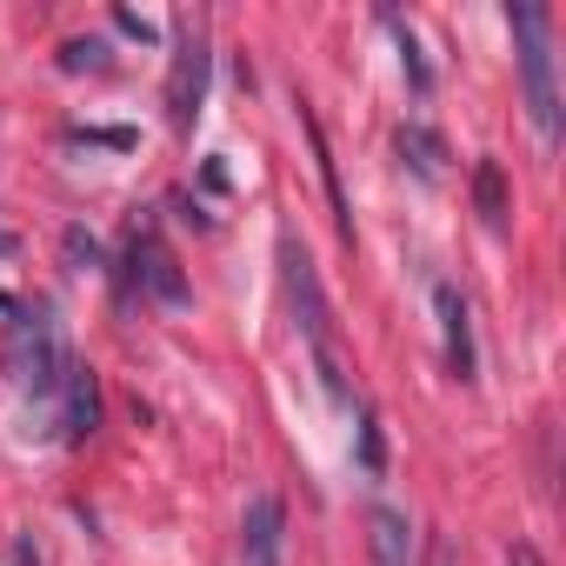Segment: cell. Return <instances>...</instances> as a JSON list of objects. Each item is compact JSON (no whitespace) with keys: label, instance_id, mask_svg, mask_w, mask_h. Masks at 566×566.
<instances>
[{"label":"cell","instance_id":"obj_1","mask_svg":"<svg viewBox=\"0 0 566 566\" xmlns=\"http://www.w3.org/2000/svg\"><path fill=\"white\" fill-rule=\"evenodd\" d=\"M280 287H287V307H294V321H301V334H307V347H314V360H321L327 394L347 400V387H340V360H334V307H327V287H321L314 253H307L294 233H280Z\"/></svg>","mask_w":566,"mask_h":566},{"label":"cell","instance_id":"obj_2","mask_svg":"<svg viewBox=\"0 0 566 566\" xmlns=\"http://www.w3.org/2000/svg\"><path fill=\"white\" fill-rule=\"evenodd\" d=\"M513 41H520V87H526V114L539 127V140H559V81H553V14L539 0L506 8Z\"/></svg>","mask_w":566,"mask_h":566},{"label":"cell","instance_id":"obj_3","mask_svg":"<svg viewBox=\"0 0 566 566\" xmlns=\"http://www.w3.org/2000/svg\"><path fill=\"white\" fill-rule=\"evenodd\" d=\"M0 360H8V374L34 400H54L61 380H67V367H74V354H67V340H61V327H54L48 307L41 314H21L14 307V327H8V340H0Z\"/></svg>","mask_w":566,"mask_h":566},{"label":"cell","instance_id":"obj_4","mask_svg":"<svg viewBox=\"0 0 566 566\" xmlns=\"http://www.w3.org/2000/svg\"><path fill=\"white\" fill-rule=\"evenodd\" d=\"M207 67H213L207 28L193 14H180L174 21V67H167V120H174V134H193V120L207 107Z\"/></svg>","mask_w":566,"mask_h":566},{"label":"cell","instance_id":"obj_5","mask_svg":"<svg viewBox=\"0 0 566 566\" xmlns=\"http://www.w3.org/2000/svg\"><path fill=\"white\" fill-rule=\"evenodd\" d=\"M127 280L140 294H154L160 307H187L193 294H187V273H180V260L167 253V240L154 233V227H140L134 240H127Z\"/></svg>","mask_w":566,"mask_h":566},{"label":"cell","instance_id":"obj_6","mask_svg":"<svg viewBox=\"0 0 566 566\" xmlns=\"http://www.w3.org/2000/svg\"><path fill=\"white\" fill-rule=\"evenodd\" d=\"M280 546H287V506L273 493H253L240 513V553L247 566H280Z\"/></svg>","mask_w":566,"mask_h":566},{"label":"cell","instance_id":"obj_7","mask_svg":"<svg viewBox=\"0 0 566 566\" xmlns=\"http://www.w3.org/2000/svg\"><path fill=\"white\" fill-rule=\"evenodd\" d=\"M61 433L81 447V440H94L101 433V374L94 367H67V380H61Z\"/></svg>","mask_w":566,"mask_h":566},{"label":"cell","instance_id":"obj_8","mask_svg":"<svg viewBox=\"0 0 566 566\" xmlns=\"http://www.w3.org/2000/svg\"><path fill=\"white\" fill-rule=\"evenodd\" d=\"M433 314H440V334H447V367L460 380H473V327H467V301H460L453 280L433 287Z\"/></svg>","mask_w":566,"mask_h":566},{"label":"cell","instance_id":"obj_9","mask_svg":"<svg viewBox=\"0 0 566 566\" xmlns=\"http://www.w3.org/2000/svg\"><path fill=\"white\" fill-rule=\"evenodd\" d=\"M367 553L374 566H413V520L400 506H367Z\"/></svg>","mask_w":566,"mask_h":566},{"label":"cell","instance_id":"obj_10","mask_svg":"<svg viewBox=\"0 0 566 566\" xmlns=\"http://www.w3.org/2000/svg\"><path fill=\"white\" fill-rule=\"evenodd\" d=\"M301 127H307V140H314V160H321V187H327V200H334V220H340V233L354 240V213H347V193H340V167H334V147H327V134H321V120H314L307 101H301Z\"/></svg>","mask_w":566,"mask_h":566},{"label":"cell","instance_id":"obj_11","mask_svg":"<svg viewBox=\"0 0 566 566\" xmlns=\"http://www.w3.org/2000/svg\"><path fill=\"white\" fill-rule=\"evenodd\" d=\"M400 160H407L420 180H440V174H447V147H440V134H433V127H420V120H413V127H400Z\"/></svg>","mask_w":566,"mask_h":566},{"label":"cell","instance_id":"obj_12","mask_svg":"<svg viewBox=\"0 0 566 566\" xmlns=\"http://www.w3.org/2000/svg\"><path fill=\"white\" fill-rule=\"evenodd\" d=\"M387 28H394V41H400V67H407V87L413 94H433V67L420 61V41H413V28L407 21H394V14H380Z\"/></svg>","mask_w":566,"mask_h":566},{"label":"cell","instance_id":"obj_13","mask_svg":"<svg viewBox=\"0 0 566 566\" xmlns=\"http://www.w3.org/2000/svg\"><path fill=\"white\" fill-rule=\"evenodd\" d=\"M473 200H480L486 227L506 220V180H500V160H480V167H473Z\"/></svg>","mask_w":566,"mask_h":566},{"label":"cell","instance_id":"obj_14","mask_svg":"<svg viewBox=\"0 0 566 566\" xmlns=\"http://www.w3.org/2000/svg\"><path fill=\"white\" fill-rule=\"evenodd\" d=\"M61 67H67V74H101V67H107V48H101V41H67V48H61Z\"/></svg>","mask_w":566,"mask_h":566},{"label":"cell","instance_id":"obj_15","mask_svg":"<svg viewBox=\"0 0 566 566\" xmlns=\"http://www.w3.org/2000/svg\"><path fill=\"white\" fill-rule=\"evenodd\" d=\"M61 247H67V266H74V273H87V266H101V240H94V233H81V227H67V233H61Z\"/></svg>","mask_w":566,"mask_h":566},{"label":"cell","instance_id":"obj_16","mask_svg":"<svg viewBox=\"0 0 566 566\" xmlns=\"http://www.w3.org/2000/svg\"><path fill=\"white\" fill-rule=\"evenodd\" d=\"M360 460H367V473H380V467H387V453H380V427H374V413L360 420Z\"/></svg>","mask_w":566,"mask_h":566},{"label":"cell","instance_id":"obj_17","mask_svg":"<svg viewBox=\"0 0 566 566\" xmlns=\"http://www.w3.org/2000/svg\"><path fill=\"white\" fill-rule=\"evenodd\" d=\"M114 21H120V34H134V41H154V28H147L140 14H114Z\"/></svg>","mask_w":566,"mask_h":566},{"label":"cell","instance_id":"obj_18","mask_svg":"<svg viewBox=\"0 0 566 566\" xmlns=\"http://www.w3.org/2000/svg\"><path fill=\"white\" fill-rule=\"evenodd\" d=\"M513 566H539V553L533 546H513Z\"/></svg>","mask_w":566,"mask_h":566},{"label":"cell","instance_id":"obj_19","mask_svg":"<svg viewBox=\"0 0 566 566\" xmlns=\"http://www.w3.org/2000/svg\"><path fill=\"white\" fill-rule=\"evenodd\" d=\"M0 253H14V233H0Z\"/></svg>","mask_w":566,"mask_h":566}]
</instances>
